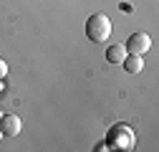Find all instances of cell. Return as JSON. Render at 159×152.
I'll return each instance as SVG.
<instances>
[{"mask_svg":"<svg viewBox=\"0 0 159 152\" xmlns=\"http://www.w3.org/2000/svg\"><path fill=\"white\" fill-rule=\"evenodd\" d=\"M5 74H8V64L0 59V76H5Z\"/></svg>","mask_w":159,"mask_h":152,"instance_id":"7","label":"cell"},{"mask_svg":"<svg viewBox=\"0 0 159 152\" xmlns=\"http://www.w3.org/2000/svg\"><path fill=\"white\" fill-rule=\"evenodd\" d=\"M126 51L129 53H139V56H144L149 48H152V38H149V33H144V31H136V33H131L129 38H126Z\"/></svg>","mask_w":159,"mask_h":152,"instance_id":"3","label":"cell"},{"mask_svg":"<svg viewBox=\"0 0 159 152\" xmlns=\"http://www.w3.org/2000/svg\"><path fill=\"white\" fill-rule=\"evenodd\" d=\"M0 117H3V112H0Z\"/></svg>","mask_w":159,"mask_h":152,"instance_id":"9","label":"cell"},{"mask_svg":"<svg viewBox=\"0 0 159 152\" xmlns=\"http://www.w3.org/2000/svg\"><path fill=\"white\" fill-rule=\"evenodd\" d=\"M126 53H129V51H126L124 43L109 46V48H106V61H109V64H116V66H121V61L126 59Z\"/></svg>","mask_w":159,"mask_h":152,"instance_id":"5","label":"cell"},{"mask_svg":"<svg viewBox=\"0 0 159 152\" xmlns=\"http://www.w3.org/2000/svg\"><path fill=\"white\" fill-rule=\"evenodd\" d=\"M106 147H116V150H131L134 147V132L126 127V124H114V129L109 132V140H106Z\"/></svg>","mask_w":159,"mask_h":152,"instance_id":"2","label":"cell"},{"mask_svg":"<svg viewBox=\"0 0 159 152\" xmlns=\"http://www.w3.org/2000/svg\"><path fill=\"white\" fill-rule=\"evenodd\" d=\"M86 36L91 38L93 43H106L111 38V21H109V15L93 13L86 21Z\"/></svg>","mask_w":159,"mask_h":152,"instance_id":"1","label":"cell"},{"mask_svg":"<svg viewBox=\"0 0 159 152\" xmlns=\"http://www.w3.org/2000/svg\"><path fill=\"white\" fill-rule=\"evenodd\" d=\"M121 66L129 71V74H139L144 69V56H139V53H126V59L121 61Z\"/></svg>","mask_w":159,"mask_h":152,"instance_id":"6","label":"cell"},{"mask_svg":"<svg viewBox=\"0 0 159 152\" xmlns=\"http://www.w3.org/2000/svg\"><path fill=\"white\" fill-rule=\"evenodd\" d=\"M0 140H3V132H0Z\"/></svg>","mask_w":159,"mask_h":152,"instance_id":"8","label":"cell"},{"mask_svg":"<svg viewBox=\"0 0 159 152\" xmlns=\"http://www.w3.org/2000/svg\"><path fill=\"white\" fill-rule=\"evenodd\" d=\"M20 129H23V119L18 114H3L0 117V132H3V137H18Z\"/></svg>","mask_w":159,"mask_h":152,"instance_id":"4","label":"cell"}]
</instances>
